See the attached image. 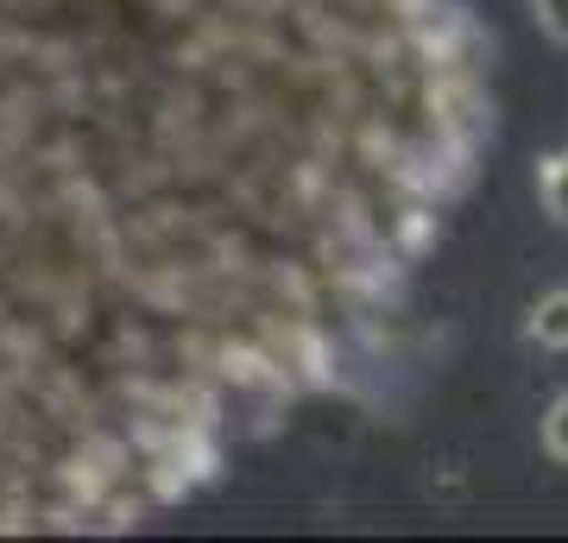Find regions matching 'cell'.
<instances>
[{
  "mask_svg": "<svg viewBox=\"0 0 568 543\" xmlns=\"http://www.w3.org/2000/svg\"><path fill=\"white\" fill-rule=\"evenodd\" d=\"M530 342L537 348H568V291H549V298H537V310H530Z\"/></svg>",
  "mask_w": 568,
  "mask_h": 543,
  "instance_id": "obj_1",
  "label": "cell"
},
{
  "mask_svg": "<svg viewBox=\"0 0 568 543\" xmlns=\"http://www.w3.org/2000/svg\"><path fill=\"white\" fill-rule=\"evenodd\" d=\"M530 13H537V26L556 44H568V0H530Z\"/></svg>",
  "mask_w": 568,
  "mask_h": 543,
  "instance_id": "obj_4",
  "label": "cell"
},
{
  "mask_svg": "<svg viewBox=\"0 0 568 543\" xmlns=\"http://www.w3.org/2000/svg\"><path fill=\"white\" fill-rule=\"evenodd\" d=\"M544 455L568 467V392H556L544 411Z\"/></svg>",
  "mask_w": 568,
  "mask_h": 543,
  "instance_id": "obj_3",
  "label": "cell"
},
{
  "mask_svg": "<svg viewBox=\"0 0 568 543\" xmlns=\"http://www.w3.org/2000/svg\"><path fill=\"white\" fill-rule=\"evenodd\" d=\"M562 159H568V152H562Z\"/></svg>",
  "mask_w": 568,
  "mask_h": 543,
  "instance_id": "obj_5",
  "label": "cell"
},
{
  "mask_svg": "<svg viewBox=\"0 0 568 543\" xmlns=\"http://www.w3.org/2000/svg\"><path fill=\"white\" fill-rule=\"evenodd\" d=\"M537 197H544V215H549V222L568 228V159H562V152L537 164Z\"/></svg>",
  "mask_w": 568,
  "mask_h": 543,
  "instance_id": "obj_2",
  "label": "cell"
}]
</instances>
